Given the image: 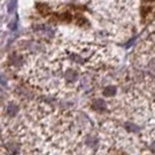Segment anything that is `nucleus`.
Listing matches in <instances>:
<instances>
[]
</instances>
